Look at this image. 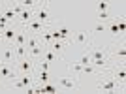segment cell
<instances>
[{"label":"cell","mask_w":126,"mask_h":94,"mask_svg":"<svg viewBox=\"0 0 126 94\" xmlns=\"http://www.w3.org/2000/svg\"><path fill=\"white\" fill-rule=\"evenodd\" d=\"M34 19H38V21L43 23V25H47V23L51 21V13H49V4L47 2H42V4H40L38 11H34Z\"/></svg>","instance_id":"obj_1"},{"label":"cell","mask_w":126,"mask_h":94,"mask_svg":"<svg viewBox=\"0 0 126 94\" xmlns=\"http://www.w3.org/2000/svg\"><path fill=\"white\" fill-rule=\"evenodd\" d=\"M25 30L26 32H38V34H42V32L45 30V25L40 23L38 19H32L30 23H26V25H25Z\"/></svg>","instance_id":"obj_2"},{"label":"cell","mask_w":126,"mask_h":94,"mask_svg":"<svg viewBox=\"0 0 126 94\" xmlns=\"http://www.w3.org/2000/svg\"><path fill=\"white\" fill-rule=\"evenodd\" d=\"M75 43H79L81 47H89V43H90V38H89V32L87 30H83V32H77L74 38H72Z\"/></svg>","instance_id":"obj_3"},{"label":"cell","mask_w":126,"mask_h":94,"mask_svg":"<svg viewBox=\"0 0 126 94\" xmlns=\"http://www.w3.org/2000/svg\"><path fill=\"white\" fill-rule=\"evenodd\" d=\"M58 87L64 89V90H74V89H77V83H75L74 79H70V77H62L58 81Z\"/></svg>","instance_id":"obj_4"},{"label":"cell","mask_w":126,"mask_h":94,"mask_svg":"<svg viewBox=\"0 0 126 94\" xmlns=\"http://www.w3.org/2000/svg\"><path fill=\"white\" fill-rule=\"evenodd\" d=\"M0 77L2 79H13V81H15L17 75H15V70L11 72V70L8 68V64H2V66H0Z\"/></svg>","instance_id":"obj_5"},{"label":"cell","mask_w":126,"mask_h":94,"mask_svg":"<svg viewBox=\"0 0 126 94\" xmlns=\"http://www.w3.org/2000/svg\"><path fill=\"white\" fill-rule=\"evenodd\" d=\"M89 51V49H87ZM90 60H107V55H105V49H96V51H89Z\"/></svg>","instance_id":"obj_6"},{"label":"cell","mask_w":126,"mask_h":94,"mask_svg":"<svg viewBox=\"0 0 126 94\" xmlns=\"http://www.w3.org/2000/svg\"><path fill=\"white\" fill-rule=\"evenodd\" d=\"M2 62H4V64L13 62V45H8L4 49V53H2Z\"/></svg>","instance_id":"obj_7"},{"label":"cell","mask_w":126,"mask_h":94,"mask_svg":"<svg viewBox=\"0 0 126 94\" xmlns=\"http://www.w3.org/2000/svg\"><path fill=\"white\" fill-rule=\"evenodd\" d=\"M19 70L23 73H32V60L30 58H23L19 60Z\"/></svg>","instance_id":"obj_8"},{"label":"cell","mask_w":126,"mask_h":94,"mask_svg":"<svg viewBox=\"0 0 126 94\" xmlns=\"http://www.w3.org/2000/svg\"><path fill=\"white\" fill-rule=\"evenodd\" d=\"M117 85H119V81L113 77L111 81H105V83H102L100 87H98V90H117Z\"/></svg>","instance_id":"obj_9"},{"label":"cell","mask_w":126,"mask_h":94,"mask_svg":"<svg viewBox=\"0 0 126 94\" xmlns=\"http://www.w3.org/2000/svg\"><path fill=\"white\" fill-rule=\"evenodd\" d=\"M26 55H28V51H26V45H13V57L17 58H25Z\"/></svg>","instance_id":"obj_10"},{"label":"cell","mask_w":126,"mask_h":94,"mask_svg":"<svg viewBox=\"0 0 126 94\" xmlns=\"http://www.w3.org/2000/svg\"><path fill=\"white\" fill-rule=\"evenodd\" d=\"M32 19H34V11L32 10H25L21 13V15H19V21L23 23V25H26V23H30Z\"/></svg>","instance_id":"obj_11"},{"label":"cell","mask_w":126,"mask_h":94,"mask_svg":"<svg viewBox=\"0 0 126 94\" xmlns=\"http://www.w3.org/2000/svg\"><path fill=\"white\" fill-rule=\"evenodd\" d=\"M15 45H25V42H26V30L23 28V30H17V34H15Z\"/></svg>","instance_id":"obj_12"},{"label":"cell","mask_w":126,"mask_h":94,"mask_svg":"<svg viewBox=\"0 0 126 94\" xmlns=\"http://www.w3.org/2000/svg\"><path fill=\"white\" fill-rule=\"evenodd\" d=\"M43 49H45V47H43V43H40V45H36V47H30V49H28V55H30V57H42L43 55Z\"/></svg>","instance_id":"obj_13"},{"label":"cell","mask_w":126,"mask_h":94,"mask_svg":"<svg viewBox=\"0 0 126 94\" xmlns=\"http://www.w3.org/2000/svg\"><path fill=\"white\" fill-rule=\"evenodd\" d=\"M42 57H43V60H47V62H53V60H57V53H55V51H53V49H51V47H49V49H43V55H42Z\"/></svg>","instance_id":"obj_14"},{"label":"cell","mask_w":126,"mask_h":94,"mask_svg":"<svg viewBox=\"0 0 126 94\" xmlns=\"http://www.w3.org/2000/svg\"><path fill=\"white\" fill-rule=\"evenodd\" d=\"M15 34H17V30L13 28V26H8L4 32H2V36L8 40V42H13V38H15Z\"/></svg>","instance_id":"obj_15"},{"label":"cell","mask_w":126,"mask_h":94,"mask_svg":"<svg viewBox=\"0 0 126 94\" xmlns=\"http://www.w3.org/2000/svg\"><path fill=\"white\" fill-rule=\"evenodd\" d=\"M40 40H36V38H26V42H25V45H26V51L30 49V47H36V45H40Z\"/></svg>","instance_id":"obj_16"},{"label":"cell","mask_w":126,"mask_h":94,"mask_svg":"<svg viewBox=\"0 0 126 94\" xmlns=\"http://www.w3.org/2000/svg\"><path fill=\"white\" fill-rule=\"evenodd\" d=\"M38 81H40V85H43V83H47V81H49V72H47V70H42V72H40Z\"/></svg>","instance_id":"obj_17"},{"label":"cell","mask_w":126,"mask_h":94,"mask_svg":"<svg viewBox=\"0 0 126 94\" xmlns=\"http://www.w3.org/2000/svg\"><path fill=\"white\" fill-rule=\"evenodd\" d=\"M81 66H87V64H90V55H89V51L87 53H83L81 57H79V60H77Z\"/></svg>","instance_id":"obj_18"},{"label":"cell","mask_w":126,"mask_h":94,"mask_svg":"<svg viewBox=\"0 0 126 94\" xmlns=\"http://www.w3.org/2000/svg\"><path fill=\"white\" fill-rule=\"evenodd\" d=\"M58 34H60V40H70V28H66V26H60Z\"/></svg>","instance_id":"obj_19"},{"label":"cell","mask_w":126,"mask_h":94,"mask_svg":"<svg viewBox=\"0 0 126 94\" xmlns=\"http://www.w3.org/2000/svg\"><path fill=\"white\" fill-rule=\"evenodd\" d=\"M0 15H2V17H4V19H6V21L10 23V21H13V17H15V13H13V11H11V10H4V11H2V13H0Z\"/></svg>","instance_id":"obj_20"},{"label":"cell","mask_w":126,"mask_h":94,"mask_svg":"<svg viewBox=\"0 0 126 94\" xmlns=\"http://www.w3.org/2000/svg\"><path fill=\"white\" fill-rule=\"evenodd\" d=\"M98 19H100L102 23H104V21H107V19H111L109 11H100V13H98Z\"/></svg>","instance_id":"obj_21"},{"label":"cell","mask_w":126,"mask_h":94,"mask_svg":"<svg viewBox=\"0 0 126 94\" xmlns=\"http://www.w3.org/2000/svg\"><path fill=\"white\" fill-rule=\"evenodd\" d=\"M124 77H126V72H124V68H122V70H119V72L115 73V79H117V81H124Z\"/></svg>","instance_id":"obj_22"},{"label":"cell","mask_w":126,"mask_h":94,"mask_svg":"<svg viewBox=\"0 0 126 94\" xmlns=\"http://www.w3.org/2000/svg\"><path fill=\"white\" fill-rule=\"evenodd\" d=\"M98 10L100 11H107L109 10V2H98Z\"/></svg>","instance_id":"obj_23"},{"label":"cell","mask_w":126,"mask_h":94,"mask_svg":"<svg viewBox=\"0 0 126 94\" xmlns=\"http://www.w3.org/2000/svg\"><path fill=\"white\" fill-rule=\"evenodd\" d=\"M70 68H72V72H83V66H81V64H79V62L72 64V66H70Z\"/></svg>","instance_id":"obj_24"},{"label":"cell","mask_w":126,"mask_h":94,"mask_svg":"<svg viewBox=\"0 0 126 94\" xmlns=\"http://www.w3.org/2000/svg\"><path fill=\"white\" fill-rule=\"evenodd\" d=\"M40 70H47V72H49V62H47V60H43V58L40 60Z\"/></svg>","instance_id":"obj_25"},{"label":"cell","mask_w":126,"mask_h":94,"mask_svg":"<svg viewBox=\"0 0 126 94\" xmlns=\"http://www.w3.org/2000/svg\"><path fill=\"white\" fill-rule=\"evenodd\" d=\"M6 28H8V21H6L4 17L0 15V30H6Z\"/></svg>","instance_id":"obj_26"},{"label":"cell","mask_w":126,"mask_h":94,"mask_svg":"<svg viewBox=\"0 0 126 94\" xmlns=\"http://www.w3.org/2000/svg\"><path fill=\"white\" fill-rule=\"evenodd\" d=\"M109 32H111V34H119V28H117V23H111V25H109Z\"/></svg>","instance_id":"obj_27"},{"label":"cell","mask_w":126,"mask_h":94,"mask_svg":"<svg viewBox=\"0 0 126 94\" xmlns=\"http://www.w3.org/2000/svg\"><path fill=\"white\" fill-rule=\"evenodd\" d=\"M104 30H105V25H104V23H98V25L94 26V32H104Z\"/></svg>","instance_id":"obj_28"},{"label":"cell","mask_w":126,"mask_h":94,"mask_svg":"<svg viewBox=\"0 0 126 94\" xmlns=\"http://www.w3.org/2000/svg\"><path fill=\"white\" fill-rule=\"evenodd\" d=\"M117 28H119V32H124V30H126V25H124V21L117 23Z\"/></svg>","instance_id":"obj_29"},{"label":"cell","mask_w":126,"mask_h":94,"mask_svg":"<svg viewBox=\"0 0 126 94\" xmlns=\"http://www.w3.org/2000/svg\"><path fill=\"white\" fill-rule=\"evenodd\" d=\"M124 55H126V49H124V47H121V49L117 51V57H124Z\"/></svg>","instance_id":"obj_30"},{"label":"cell","mask_w":126,"mask_h":94,"mask_svg":"<svg viewBox=\"0 0 126 94\" xmlns=\"http://www.w3.org/2000/svg\"><path fill=\"white\" fill-rule=\"evenodd\" d=\"M2 38H4V36H2V32H0V40H2Z\"/></svg>","instance_id":"obj_31"},{"label":"cell","mask_w":126,"mask_h":94,"mask_svg":"<svg viewBox=\"0 0 126 94\" xmlns=\"http://www.w3.org/2000/svg\"><path fill=\"white\" fill-rule=\"evenodd\" d=\"M0 66H2V62H0Z\"/></svg>","instance_id":"obj_32"}]
</instances>
